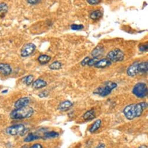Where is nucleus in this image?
Listing matches in <instances>:
<instances>
[{
	"instance_id": "f257e3e1",
	"label": "nucleus",
	"mask_w": 148,
	"mask_h": 148,
	"mask_svg": "<svg viewBox=\"0 0 148 148\" xmlns=\"http://www.w3.org/2000/svg\"><path fill=\"white\" fill-rule=\"evenodd\" d=\"M147 107L146 102H141L137 104H132L126 106L123 110V114L129 120L139 117L142 114L144 110Z\"/></svg>"
},
{
	"instance_id": "f03ea898",
	"label": "nucleus",
	"mask_w": 148,
	"mask_h": 148,
	"mask_svg": "<svg viewBox=\"0 0 148 148\" xmlns=\"http://www.w3.org/2000/svg\"><path fill=\"white\" fill-rule=\"evenodd\" d=\"M34 109L29 106H26L20 109H16L13 110L11 114L10 117L14 120H21L30 118L34 114Z\"/></svg>"
},
{
	"instance_id": "7ed1b4c3",
	"label": "nucleus",
	"mask_w": 148,
	"mask_h": 148,
	"mask_svg": "<svg viewBox=\"0 0 148 148\" xmlns=\"http://www.w3.org/2000/svg\"><path fill=\"white\" fill-rule=\"evenodd\" d=\"M117 87V84L113 82H106L103 86L98 88L94 92V94L98 95L101 97H105L112 92L115 88Z\"/></svg>"
},
{
	"instance_id": "20e7f679",
	"label": "nucleus",
	"mask_w": 148,
	"mask_h": 148,
	"mask_svg": "<svg viewBox=\"0 0 148 148\" xmlns=\"http://www.w3.org/2000/svg\"><path fill=\"white\" fill-rule=\"evenodd\" d=\"M147 87L145 83H137L132 89L133 94L138 98L143 99L147 95Z\"/></svg>"
},
{
	"instance_id": "39448f33",
	"label": "nucleus",
	"mask_w": 148,
	"mask_h": 148,
	"mask_svg": "<svg viewBox=\"0 0 148 148\" xmlns=\"http://www.w3.org/2000/svg\"><path fill=\"white\" fill-rule=\"evenodd\" d=\"M107 58L112 62H120L124 59V54L123 52L119 49L116 48L112 51H110L107 55Z\"/></svg>"
},
{
	"instance_id": "423d86ee",
	"label": "nucleus",
	"mask_w": 148,
	"mask_h": 148,
	"mask_svg": "<svg viewBox=\"0 0 148 148\" xmlns=\"http://www.w3.org/2000/svg\"><path fill=\"white\" fill-rule=\"evenodd\" d=\"M26 131L25 126L23 124L12 125L7 129V132L12 136L23 135Z\"/></svg>"
},
{
	"instance_id": "0eeeda50",
	"label": "nucleus",
	"mask_w": 148,
	"mask_h": 148,
	"mask_svg": "<svg viewBox=\"0 0 148 148\" xmlns=\"http://www.w3.org/2000/svg\"><path fill=\"white\" fill-rule=\"evenodd\" d=\"M36 48V46L33 43H28L25 44L21 50V56L22 57H26L34 53Z\"/></svg>"
},
{
	"instance_id": "6e6552de",
	"label": "nucleus",
	"mask_w": 148,
	"mask_h": 148,
	"mask_svg": "<svg viewBox=\"0 0 148 148\" xmlns=\"http://www.w3.org/2000/svg\"><path fill=\"white\" fill-rule=\"evenodd\" d=\"M139 62H135L132 64L127 69V73L129 77H134L138 74Z\"/></svg>"
},
{
	"instance_id": "1a4fd4ad",
	"label": "nucleus",
	"mask_w": 148,
	"mask_h": 148,
	"mask_svg": "<svg viewBox=\"0 0 148 148\" xmlns=\"http://www.w3.org/2000/svg\"><path fill=\"white\" fill-rule=\"evenodd\" d=\"M12 69L11 66L8 64H0V73L4 76L10 75L12 73Z\"/></svg>"
},
{
	"instance_id": "9d476101",
	"label": "nucleus",
	"mask_w": 148,
	"mask_h": 148,
	"mask_svg": "<svg viewBox=\"0 0 148 148\" xmlns=\"http://www.w3.org/2000/svg\"><path fill=\"white\" fill-rule=\"evenodd\" d=\"M30 99L28 97H24L18 99L15 103V107L16 109H20L27 106L30 103Z\"/></svg>"
},
{
	"instance_id": "9b49d317",
	"label": "nucleus",
	"mask_w": 148,
	"mask_h": 148,
	"mask_svg": "<svg viewBox=\"0 0 148 148\" xmlns=\"http://www.w3.org/2000/svg\"><path fill=\"white\" fill-rule=\"evenodd\" d=\"M112 64V62L108 58H103L101 60H98L95 64L94 66L97 68H103L110 66Z\"/></svg>"
},
{
	"instance_id": "f8f14e48",
	"label": "nucleus",
	"mask_w": 148,
	"mask_h": 148,
	"mask_svg": "<svg viewBox=\"0 0 148 148\" xmlns=\"http://www.w3.org/2000/svg\"><path fill=\"white\" fill-rule=\"evenodd\" d=\"M73 105V103L69 100H66L61 102L58 106V109L60 111H66L70 109Z\"/></svg>"
},
{
	"instance_id": "ddd939ff",
	"label": "nucleus",
	"mask_w": 148,
	"mask_h": 148,
	"mask_svg": "<svg viewBox=\"0 0 148 148\" xmlns=\"http://www.w3.org/2000/svg\"><path fill=\"white\" fill-rule=\"evenodd\" d=\"M32 84H33L32 85L33 88L36 89H41L42 88L45 87L47 85V82L41 79H38L36 80L34 82H33Z\"/></svg>"
},
{
	"instance_id": "4468645a",
	"label": "nucleus",
	"mask_w": 148,
	"mask_h": 148,
	"mask_svg": "<svg viewBox=\"0 0 148 148\" xmlns=\"http://www.w3.org/2000/svg\"><path fill=\"white\" fill-rule=\"evenodd\" d=\"M103 51H104L103 47L99 46L93 50L91 54L93 57L99 58L100 57L102 56V54L103 53Z\"/></svg>"
},
{
	"instance_id": "2eb2a0df",
	"label": "nucleus",
	"mask_w": 148,
	"mask_h": 148,
	"mask_svg": "<svg viewBox=\"0 0 148 148\" xmlns=\"http://www.w3.org/2000/svg\"><path fill=\"white\" fill-rule=\"evenodd\" d=\"M83 118L86 121H91L95 118V113L94 109L90 110L85 113Z\"/></svg>"
},
{
	"instance_id": "dca6fc26",
	"label": "nucleus",
	"mask_w": 148,
	"mask_h": 148,
	"mask_svg": "<svg viewBox=\"0 0 148 148\" xmlns=\"http://www.w3.org/2000/svg\"><path fill=\"white\" fill-rule=\"evenodd\" d=\"M148 69V63L147 61L139 63L138 73H146Z\"/></svg>"
},
{
	"instance_id": "f3484780",
	"label": "nucleus",
	"mask_w": 148,
	"mask_h": 148,
	"mask_svg": "<svg viewBox=\"0 0 148 148\" xmlns=\"http://www.w3.org/2000/svg\"><path fill=\"white\" fill-rule=\"evenodd\" d=\"M101 124H102V121L101 120H96L94 122V124L91 125V127H90V128L89 129V131L91 133H94V132H96L101 127Z\"/></svg>"
},
{
	"instance_id": "a211bd4d",
	"label": "nucleus",
	"mask_w": 148,
	"mask_h": 148,
	"mask_svg": "<svg viewBox=\"0 0 148 148\" xmlns=\"http://www.w3.org/2000/svg\"><path fill=\"white\" fill-rule=\"evenodd\" d=\"M51 59V57L50 56H49L48 55H45V54L40 55L38 58V62L42 65H44V64L48 63Z\"/></svg>"
},
{
	"instance_id": "6ab92c4d",
	"label": "nucleus",
	"mask_w": 148,
	"mask_h": 148,
	"mask_svg": "<svg viewBox=\"0 0 148 148\" xmlns=\"http://www.w3.org/2000/svg\"><path fill=\"white\" fill-rule=\"evenodd\" d=\"M40 138H41V136H40L39 135L34 134L33 133H30L25 138L24 141L26 142H32L33 140L39 139Z\"/></svg>"
},
{
	"instance_id": "aec40b11",
	"label": "nucleus",
	"mask_w": 148,
	"mask_h": 148,
	"mask_svg": "<svg viewBox=\"0 0 148 148\" xmlns=\"http://www.w3.org/2000/svg\"><path fill=\"white\" fill-rule=\"evenodd\" d=\"M103 14L99 10H96L90 14V17L92 20H98L102 17Z\"/></svg>"
},
{
	"instance_id": "412c9836",
	"label": "nucleus",
	"mask_w": 148,
	"mask_h": 148,
	"mask_svg": "<svg viewBox=\"0 0 148 148\" xmlns=\"http://www.w3.org/2000/svg\"><path fill=\"white\" fill-rule=\"evenodd\" d=\"M8 6L5 3H0V17H4L8 11Z\"/></svg>"
},
{
	"instance_id": "4be33fe9",
	"label": "nucleus",
	"mask_w": 148,
	"mask_h": 148,
	"mask_svg": "<svg viewBox=\"0 0 148 148\" xmlns=\"http://www.w3.org/2000/svg\"><path fill=\"white\" fill-rule=\"evenodd\" d=\"M62 64L60 62L58 61H56L53 62L52 64H51L49 65V68L52 70H58L62 68Z\"/></svg>"
},
{
	"instance_id": "5701e85b",
	"label": "nucleus",
	"mask_w": 148,
	"mask_h": 148,
	"mask_svg": "<svg viewBox=\"0 0 148 148\" xmlns=\"http://www.w3.org/2000/svg\"><path fill=\"white\" fill-rule=\"evenodd\" d=\"M59 133L55 131H50L44 133V139H49V138H54L59 136Z\"/></svg>"
},
{
	"instance_id": "b1692460",
	"label": "nucleus",
	"mask_w": 148,
	"mask_h": 148,
	"mask_svg": "<svg viewBox=\"0 0 148 148\" xmlns=\"http://www.w3.org/2000/svg\"><path fill=\"white\" fill-rule=\"evenodd\" d=\"M33 80H34V77L32 75H29L23 78V82L26 85H28V86L33 84Z\"/></svg>"
},
{
	"instance_id": "393cba45",
	"label": "nucleus",
	"mask_w": 148,
	"mask_h": 148,
	"mask_svg": "<svg viewBox=\"0 0 148 148\" xmlns=\"http://www.w3.org/2000/svg\"><path fill=\"white\" fill-rule=\"evenodd\" d=\"M84 28V26L83 25H77V24H73L71 25V29L75 30H82Z\"/></svg>"
},
{
	"instance_id": "a878e982",
	"label": "nucleus",
	"mask_w": 148,
	"mask_h": 148,
	"mask_svg": "<svg viewBox=\"0 0 148 148\" xmlns=\"http://www.w3.org/2000/svg\"><path fill=\"white\" fill-rule=\"evenodd\" d=\"M102 0H87V2L91 6H96L101 3Z\"/></svg>"
},
{
	"instance_id": "bb28decb",
	"label": "nucleus",
	"mask_w": 148,
	"mask_h": 148,
	"mask_svg": "<svg viewBox=\"0 0 148 148\" xmlns=\"http://www.w3.org/2000/svg\"><path fill=\"white\" fill-rule=\"evenodd\" d=\"M98 59H99V58H95V57H94L92 59H90L87 65H88V66H94L95 64L97 63V62L98 61Z\"/></svg>"
},
{
	"instance_id": "cd10ccee",
	"label": "nucleus",
	"mask_w": 148,
	"mask_h": 148,
	"mask_svg": "<svg viewBox=\"0 0 148 148\" xmlns=\"http://www.w3.org/2000/svg\"><path fill=\"white\" fill-rule=\"evenodd\" d=\"M139 49L140 51L142 52H145V51H147L148 50V45L147 44H140L139 47Z\"/></svg>"
},
{
	"instance_id": "c85d7f7f",
	"label": "nucleus",
	"mask_w": 148,
	"mask_h": 148,
	"mask_svg": "<svg viewBox=\"0 0 148 148\" xmlns=\"http://www.w3.org/2000/svg\"><path fill=\"white\" fill-rule=\"evenodd\" d=\"M90 58L89 57H86V58L81 62L82 65H83V66H86V65H87L88 63V62H89V61H90Z\"/></svg>"
},
{
	"instance_id": "c756f323",
	"label": "nucleus",
	"mask_w": 148,
	"mask_h": 148,
	"mask_svg": "<svg viewBox=\"0 0 148 148\" xmlns=\"http://www.w3.org/2000/svg\"><path fill=\"white\" fill-rule=\"evenodd\" d=\"M48 92H47V91H44L41 92V93L38 95L39 97H40V98H45V97L48 96Z\"/></svg>"
},
{
	"instance_id": "7c9ffc66",
	"label": "nucleus",
	"mask_w": 148,
	"mask_h": 148,
	"mask_svg": "<svg viewBox=\"0 0 148 148\" xmlns=\"http://www.w3.org/2000/svg\"><path fill=\"white\" fill-rule=\"evenodd\" d=\"M40 1V0H27V3L32 5H34L38 3Z\"/></svg>"
},
{
	"instance_id": "2f4dec72",
	"label": "nucleus",
	"mask_w": 148,
	"mask_h": 148,
	"mask_svg": "<svg viewBox=\"0 0 148 148\" xmlns=\"http://www.w3.org/2000/svg\"><path fill=\"white\" fill-rule=\"evenodd\" d=\"M29 148H43V147L40 143H35Z\"/></svg>"
},
{
	"instance_id": "473e14b6",
	"label": "nucleus",
	"mask_w": 148,
	"mask_h": 148,
	"mask_svg": "<svg viewBox=\"0 0 148 148\" xmlns=\"http://www.w3.org/2000/svg\"><path fill=\"white\" fill-rule=\"evenodd\" d=\"M105 145L103 143H99L98 145L97 146V147H95V148H105Z\"/></svg>"
},
{
	"instance_id": "72a5a7b5",
	"label": "nucleus",
	"mask_w": 148,
	"mask_h": 148,
	"mask_svg": "<svg viewBox=\"0 0 148 148\" xmlns=\"http://www.w3.org/2000/svg\"><path fill=\"white\" fill-rule=\"evenodd\" d=\"M138 148H147V147L146 145H143V146H140V147H139Z\"/></svg>"
},
{
	"instance_id": "f704fd0d",
	"label": "nucleus",
	"mask_w": 148,
	"mask_h": 148,
	"mask_svg": "<svg viewBox=\"0 0 148 148\" xmlns=\"http://www.w3.org/2000/svg\"><path fill=\"white\" fill-rule=\"evenodd\" d=\"M8 92V90H4V91H3V92H2V93H7Z\"/></svg>"
}]
</instances>
